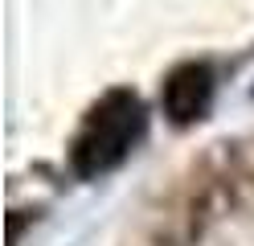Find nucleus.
<instances>
[{"mask_svg":"<svg viewBox=\"0 0 254 246\" xmlns=\"http://www.w3.org/2000/svg\"><path fill=\"white\" fill-rule=\"evenodd\" d=\"M148 131V115H144V103L131 94V90H111L99 98V107L86 115L82 131L74 140V172L78 176H103L111 168L131 156V148L144 140Z\"/></svg>","mask_w":254,"mask_h":246,"instance_id":"1","label":"nucleus"},{"mask_svg":"<svg viewBox=\"0 0 254 246\" xmlns=\"http://www.w3.org/2000/svg\"><path fill=\"white\" fill-rule=\"evenodd\" d=\"M213 103V70L201 62H185L168 74L164 82V111L177 123H193L201 119Z\"/></svg>","mask_w":254,"mask_h":246,"instance_id":"2","label":"nucleus"}]
</instances>
